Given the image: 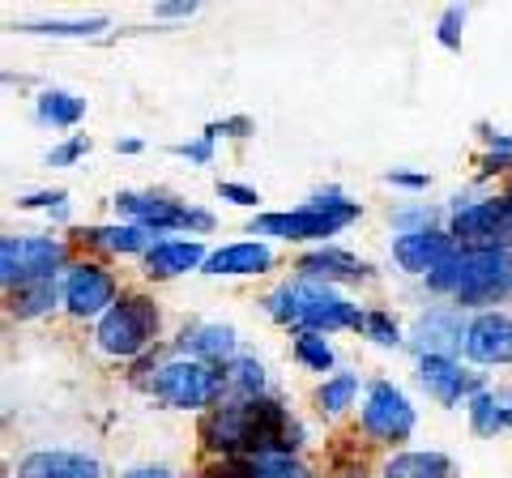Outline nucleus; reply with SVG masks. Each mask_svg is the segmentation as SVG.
Here are the masks:
<instances>
[{
	"mask_svg": "<svg viewBox=\"0 0 512 478\" xmlns=\"http://www.w3.org/2000/svg\"><path fill=\"white\" fill-rule=\"evenodd\" d=\"M205 444L222 453H252V457H265V453H291L295 449V436L299 427L291 423L278 402L269 397H248V402H227L218 406L210 419H205Z\"/></svg>",
	"mask_w": 512,
	"mask_h": 478,
	"instance_id": "1",
	"label": "nucleus"
},
{
	"mask_svg": "<svg viewBox=\"0 0 512 478\" xmlns=\"http://www.w3.org/2000/svg\"><path fill=\"white\" fill-rule=\"evenodd\" d=\"M431 291L457 295L461 304H491L512 286V257L504 248H466L427 274Z\"/></svg>",
	"mask_w": 512,
	"mask_h": 478,
	"instance_id": "2",
	"label": "nucleus"
},
{
	"mask_svg": "<svg viewBox=\"0 0 512 478\" xmlns=\"http://www.w3.org/2000/svg\"><path fill=\"white\" fill-rule=\"evenodd\" d=\"M269 316L282 325H303V333L363 325V312L320 282H291V286H282V291H274L269 295Z\"/></svg>",
	"mask_w": 512,
	"mask_h": 478,
	"instance_id": "3",
	"label": "nucleus"
},
{
	"mask_svg": "<svg viewBox=\"0 0 512 478\" xmlns=\"http://www.w3.org/2000/svg\"><path fill=\"white\" fill-rule=\"evenodd\" d=\"M359 218V205L355 201H342V197H316L308 205H299L291 214H265L252 222L256 235H278V239H325L333 231H342L346 222Z\"/></svg>",
	"mask_w": 512,
	"mask_h": 478,
	"instance_id": "4",
	"label": "nucleus"
},
{
	"mask_svg": "<svg viewBox=\"0 0 512 478\" xmlns=\"http://www.w3.org/2000/svg\"><path fill=\"white\" fill-rule=\"evenodd\" d=\"M154 329H158V308L150 304V299H141V295H124V299H116V308L99 321V346L107 350V355L133 359V355H141V350L150 346Z\"/></svg>",
	"mask_w": 512,
	"mask_h": 478,
	"instance_id": "5",
	"label": "nucleus"
},
{
	"mask_svg": "<svg viewBox=\"0 0 512 478\" xmlns=\"http://www.w3.org/2000/svg\"><path fill=\"white\" fill-rule=\"evenodd\" d=\"M222 385H227L222 372H214L210 363H201V359H175L167 368H158V376H154V393L163 397L167 406H180V410L214 406Z\"/></svg>",
	"mask_w": 512,
	"mask_h": 478,
	"instance_id": "6",
	"label": "nucleus"
},
{
	"mask_svg": "<svg viewBox=\"0 0 512 478\" xmlns=\"http://www.w3.org/2000/svg\"><path fill=\"white\" fill-rule=\"evenodd\" d=\"M60 261H64V244L47 235H9L0 244V278H5V286L52 278Z\"/></svg>",
	"mask_w": 512,
	"mask_h": 478,
	"instance_id": "7",
	"label": "nucleus"
},
{
	"mask_svg": "<svg viewBox=\"0 0 512 478\" xmlns=\"http://www.w3.org/2000/svg\"><path fill=\"white\" fill-rule=\"evenodd\" d=\"M363 427L380 440H406L414 432V406L406 402V393L380 380L367 393V406H363Z\"/></svg>",
	"mask_w": 512,
	"mask_h": 478,
	"instance_id": "8",
	"label": "nucleus"
},
{
	"mask_svg": "<svg viewBox=\"0 0 512 478\" xmlns=\"http://www.w3.org/2000/svg\"><path fill=\"white\" fill-rule=\"evenodd\" d=\"M64 304L73 316H107L116 308V278L103 265H73L64 278Z\"/></svg>",
	"mask_w": 512,
	"mask_h": 478,
	"instance_id": "9",
	"label": "nucleus"
},
{
	"mask_svg": "<svg viewBox=\"0 0 512 478\" xmlns=\"http://www.w3.org/2000/svg\"><path fill=\"white\" fill-rule=\"evenodd\" d=\"M393 257H397V265H402L406 274H436L444 261L457 257V248H453V239L448 235L427 227V231H406L393 244Z\"/></svg>",
	"mask_w": 512,
	"mask_h": 478,
	"instance_id": "10",
	"label": "nucleus"
},
{
	"mask_svg": "<svg viewBox=\"0 0 512 478\" xmlns=\"http://www.w3.org/2000/svg\"><path fill=\"white\" fill-rule=\"evenodd\" d=\"M466 355L474 363H508L512 359V321L504 312H483L466 325Z\"/></svg>",
	"mask_w": 512,
	"mask_h": 478,
	"instance_id": "11",
	"label": "nucleus"
},
{
	"mask_svg": "<svg viewBox=\"0 0 512 478\" xmlns=\"http://www.w3.org/2000/svg\"><path fill=\"white\" fill-rule=\"evenodd\" d=\"M419 380L440 406H457L461 397L474 389L470 372H461V363H453L448 355H423L419 359Z\"/></svg>",
	"mask_w": 512,
	"mask_h": 478,
	"instance_id": "12",
	"label": "nucleus"
},
{
	"mask_svg": "<svg viewBox=\"0 0 512 478\" xmlns=\"http://www.w3.org/2000/svg\"><path fill=\"white\" fill-rule=\"evenodd\" d=\"M116 205L146 231H171V227H192V210L175 205L167 197H141V193H124L116 197Z\"/></svg>",
	"mask_w": 512,
	"mask_h": 478,
	"instance_id": "13",
	"label": "nucleus"
},
{
	"mask_svg": "<svg viewBox=\"0 0 512 478\" xmlns=\"http://www.w3.org/2000/svg\"><path fill=\"white\" fill-rule=\"evenodd\" d=\"M414 338H419L423 355H448V359H453V350H457V346H466L461 312H453V308H436V312H427L423 321H419V329H414Z\"/></svg>",
	"mask_w": 512,
	"mask_h": 478,
	"instance_id": "14",
	"label": "nucleus"
},
{
	"mask_svg": "<svg viewBox=\"0 0 512 478\" xmlns=\"http://www.w3.org/2000/svg\"><path fill=\"white\" fill-rule=\"evenodd\" d=\"M22 478H99V461L82 453H30Z\"/></svg>",
	"mask_w": 512,
	"mask_h": 478,
	"instance_id": "15",
	"label": "nucleus"
},
{
	"mask_svg": "<svg viewBox=\"0 0 512 478\" xmlns=\"http://www.w3.org/2000/svg\"><path fill=\"white\" fill-rule=\"evenodd\" d=\"M201 244H192V239H163V244H154L146 252V274L150 278H175V274H188V269L201 265Z\"/></svg>",
	"mask_w": 512,
	"mask_h": 478,
	"instance_id": "16",
	"label": "nucleus"
},
{
	"mask_svg": "<svg viewBox=\"0 0 512 478\" xmlns=\"http://www.w3.org/2000/svg\"><path fill=\"white\" fill-rule=\"evenodd\" d=\"M274 265V252L265 244H231V248H218L210 261H205V274H227V278H239V274H265Z\"/></svg>",
	"mask_w": 512,
	"mask_h": 478,
	"instance_id": "17",
	"label": "nucleus"
},
{
	"mask_svg": "<svg viewBox=\"0 0 512 478\" xmlns=\"http://www.w3.org/2000/svg\"><path fill=\"white\" fill-rule=\"evenodd\" d=\"M192 359H201V363H222V359H231L235 355V333L227 325H197V329H188L184 333V342H180Z\"/></svg>",
	"mask_w": 512,
	"mask_h": 478,
	"instance_id": "18",
	"label": "nucleus"
},
{
	"mask_svg": "<svg viewBox=\"0 0 512 478\" xmlns=\"http://www.w3.org/2000/svg\"><path fill=\"white\" fill-rule=\"evenodd\" d=\"M299 269L308 278H325V286H329V278H363L367 274V265L359 257H350V252H342V248H320V252H312V257H303Z\"/></svg>",
	"mask_w": 512,
	"mask_h": 478,
	"instance_id": "19",
	"label": "nucleus"
},
{
	"mask_svg": "<svg viewBox=\"0 0 512 478\" xmlns=\"http://www.w3.org/2000/svg\"><path fill=\"white\" fill-rule=\"evenodd\" d=\"M384 478H453V461L440 453H397L384 466Z\"/></svg>",
	"mask_w": 512,
	"mask_h": 478,
	"instance_id": "20",
	"label": "nucleus"
},
{
	"mask_svg": "<svg viewBox=\"0 0 512 478\" xmlns=\"http://www.w3.org/2000/svg\"><path fill=\"white\" fill-rule=\"evenodd\" d=\"M39 116L47 124H60V129H73V124L86 116V99H77L69 90H47L39 99Z\"/></svg>",
	"mask_w": 512,
	"mask_h": 478,
	"instance_id": "21",
	"label": "nucleus"
},
{
	"mask_svg": "<svg viewBox=\"0 0 512 478\" xmlns=\"http://www.w3.org/2000/svg\"><path fill=\"white\" fill-rule=\"evenodd\" d=\"M56 304V282L43 278V282H26V286H13V316H22V321H30V316H43L47 308Z\"/></svg>",
	"mask_w": 512,
	"mask_h": 478,
	"instance_id": "22",
	"label": "nucleus"
},
{
	"mask_svg": "<svg viewBox=\"0 0 512 478\" xmlns=\"http://www.w3.org/2000/svg\"><path fill=\"white\" fill-rule=\"evenodd\" d=\"M86 239H90V244H99V248H107V252H141V248L150 244V231L137 227V222H124V227H99V231H90Z\"/></svg>",
	"mask_w": 512,
	"mask_h": 478,
	"instance_id": "23",
	"label": "nucleus"
},
{
	"mask_svg": "<svg viewBox=\"0 0 512 478\" xmlns=\"http://www.w3.org/2000/svg\"><path fill=\"white\" fill-rule=\"evenodd\" d=\"M222 380H227V389L239 393V402H248V397H261L265 368L256 359H231V372L222 376Z\"/></svg>",
	"mask_w": 512,
	"mask_h": 478,
	"instance_id": "24",
	"label": "nucleus"
},
{
	"mask_svg": "<svg viewBox=\"0 0 512 478\" xmlns=\"http://www.w3.org/2000/svg\"><path fill=\"white\" fill-rule=\"evenodd\" d=\"M470 423H474L478 436H495V432H500V427L508 423V410H500V402H495L491 393H474V402H470Z\"/></svg>",
	"mask_w": 512,
	"mask_h": 478,
	"instance_id": "25",
	"label": "nucleus"
},
{
	"mask_svg": "<svg viewBox=\"0 0 512 478\" xmlns=\"http://www.w3.org/2000/svg\"><path fill=\"white\" fill-rule=\"evenodd\" d=\"M355 389H359V380L350 376V372H338L333 380H325V385H320L316 402H320V410H325V414H342V410L350 406V397H355Z\"/></svg>",
	"mask_w": 512,
	"mask_h": 478,
	"instance_id": "26",
	"label": "nucleus"
},
{
	"mask_svg": "<svg viewBox=\"0 0 512 478\" xmlns=\"http://www.w3.org/2000/svg\"><path fill=\"white\" fill-rule=\"evenodd\" d=\"M295 359L308 363L312 372H329L333 368V346L320 338V333H299L295 338Z\"/></svg>",
	"mask_w": 512,
	"mask_h": 478,
	"instance_id": "27",
	"label": "nucleus"
},
{
	"mask_svg": "<svg viewBox=\"0 0 512 478\" xmlns=\"http://www.w3.org/2000/svg\"><path fill=\"white\" fill-rule=\"evenodd\" d=\"M248 466H252V478H308V470L291 453H265V457H252Z\"/></svg>",
	"mask_w": 512,
	"mask_h": 478,
	"instance_id": "28",
	"label": "nucleus"
},
{
	"mask_svg": "<svg viewBox=\"0 0 512 478\" xmlns=\"http://www.w3.org/2000/svg\"><path fill=\"white\" fill-rule=\"evenodd\" d=\"M35 30V35H56V39H86V35H99V30H107V22H47V26H26Z\"/></svg>",
	"mask_w": 512,
	"mask_h": 478,
	"instance_id": "29",
	"label": "nucleus"
},
{
	"mask_svg": "<svg viewBox=\"0 0 512 478\" xmlns=\"http://www.w3.org/2000/svg\"><path fill=\"white\" fill-rule=\"evenodd\" d=\"M363 329L372 333L376 342H384V346H393V342H397V325H393V321H389V316H384V312L363 316Z\"/></svg>",
	"mask_w": 512,
	"mask_h": 478,
	"instance_id": "30",
	"label": "nucleus"
},
{
	"mask_svg": "<svg viewBox=\"0 0 512 478\" xmlns=\"http://www.w3.org/2000/svg\"><path fill=\"white\" fill-rule=\"evenodd\" d=\"M86 150H90V141H86V137H73V141H64L60 150H52V167H69L73 158H82Z\"/></svg>",
	"mask_w": 512,
	"mask_h": 478,
	"instance_id": "31",
	"label": "nucleus"
},
{
	"mask_svg": "<svg viewBox=\"0 0 512 478\" xmlns=\"http://www.w3.org/2000/svg\"><path fill=\"white\" fill-rule=\"evenodd\" d=\"M461 22H466V9H448V13H444V22H440V43H444V47H457V43H461V35H457Z\"/></svg>",
	"mask_w": 512,
	"mask_h": 478,
	"instance_id": "32",
	"label": "nucleus"
},
{
	"mask_svg": "<svg viewBox=\"0 0 512 478\" xmlns=\"http://www.w3.org/2000/svg\"><path fill=\"white\" fill-rule=\"evenodd\" d=\"M218 197H227L235 205H256V193H252V188H244V184H218Z\"/></svg>",
	"mask_w": 512,
	"mask_h": 478,
	"instance_id": "33",
	"label": "nucleus"
},
{
	"mask_svg": "<svg viewBox=\"0 0 512 478\" xmlns=\"http://www.w3.org/2000/svg\"><path fill=\"white\" fill-rule=\"evenodd\" d=\"M210 141H214V133H205L201 141H192V146H180V154L192 158V163H210Z\"/></svg>",
	"mask_w": 512,
	"mask_h": 478,
	"instance_id": "34",
	"label": "nucleus"
},
{
	"mask_svg": "<svg viewBox=\"0 0 512 478\" xmlns=\"http://www.w3.org/2000/svg\"><path fill=\"white\" fill-rule=\"evenodd\" d=\"M205 478H252V466H248V461H231V466L227 470H210V474H205Z\"/></svg>",
	"mask_w": 512,
	"mask_h": 478,
	"instance_id": "35",
	"label": "nucleus"
},
{
	"mask_svg": "<svg viewBox=\"0 0 512 478\" xmlns=\"http://www.w3.org/2000/svg\"><path fill=\"white\" fill-rule=\"evenodd\" d=\"M56 201H64V193H39V197H22L18 205H22V210H39V205H56Z\"/></svg>",
	"mask_w": 512,
	"mask_h": 478,
	"instance_id": "36",
	"label": "nucleus"
},
{
	"mask_svg": "<svg viewBox=\"0 0 512 478\" xmlns=\"http://www.w3.org/2000/svg\"><path fill=\"white\" fill-rule=\"evenodd\" d=\"M389 180L402 184V188H427V175H410V171H393Z\"/></svg>",
	"mask_w": 512,
	"mask_h": 478,
	"instance_id": "37",
	"label": "nucleus"
},
{
	"mask_svg": "<svg viewBox=\"0 0 512 478\" xmlns=\"http://www.w3.org/2000/svg\"><path fill=\"white\" fill-rule=\"evenodd\" d=\"M124 478H171L167 470H158V466H141V470H128Z\"/></svg>",
	"mask_w": 512,
	"mask_h": 478,
	"instance_id": "38",
	"label": "nucleus"
},
{
	"mask_svg": "<svg viewBox=\"0 0 512 478\" xmlns=\"http://www.w3.org/2000/svg\"><path fill=\"white\" fill-rule=\"evenodd\" d=\"M192 9H197V5H163L158 13H167V18H180V13H192Z\"/></svg>",
	"mask_w": 512,
	"mask_h": 478,
	"instance_id": "39",
	"label": "nucleus"
},
{
	"mask_svg": "<svg viewBox=\"0 0 512 478\" xmlns=\"http://www.w3.org/2000/svg\"><path fill=\"white\" fill-rule=\"evenodd\" d=\"M508 427H512V410H508Z\"/></svg>",
	"mask_w": 512,
	"mask_h": 478,
	"instance_id": "40",
	"label": "nucleus"
}]
</instances>
